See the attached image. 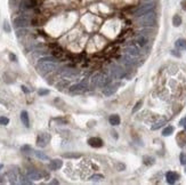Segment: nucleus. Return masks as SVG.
<instances>
[{
	"label": "nucleus",
	"instance_id": "nucleus-1",
	"mask_svg": "<svg viewBox=\"0 0 186 185\" xmlns=\"http://www.w3.org/2000/svg\"><path fill=\"white\" fill-rule=\"evenodd\" d=\"M111 82L110 78H106L103 73H96L92 78V85L94 87H104V86H108Z\"/></svg>",
	"mask_w": 186,
	"mask_h": 185
},
{
	"label": "nucleus",
	"instance_id": "nucleus-2",
	"mask_svg": "<svg viewBox=\"0 0 186 185\" xmlns=\"http://www.w3.org/2000/svg\"><path fill=\"white\" fill-rule=\"evenodd\" d=\"M57 67V62H49V61H39L38 63V69L39 71L46 73V72H52L56 70Z\"/></svg>",
	"mask_w": 186,
	"mask_h": 185
},
{
	"label": "nucleus",
	"instance_id": "nucleus-3",
	"mask_svg": "<svg viewBox=\"0 0 186 185\" xmlns=\"http://www.w3.org/2000/svg\"><path fill=\"white\" fill-rule=\"evenodd\" d=\"M87 88H88V85H87V79H85V80H82L80 83L73 85V86L70 88V92H73V94H78V92H85Z\"/></svg>",
	"mask_w": 186,
	"mask_h": 185
},
{
	"label": "nucleus",
	"instance_id": "nucleus-4",
	"mask_svg": "<svg viewBox=\"0 0 186 185\" xmlns=\"http://www.w3.org/2000/svg\"><path fill=\"white\" fill-rule=\"evenodd\" d=\"M111 74H112V78L114 79H120L122 78L124 74H126V71L123 67H121L119 65H114L111 69Z\"/></svg>",
	"mask_w": 186,
	"mask_h": 185
},
{
	"label": "nucleus",
	"instance_id": "nucleus-5",
	"mask_svg": "<svg viewBox=\"0 0 186 185\" xmlns=\"http://www.w3.org/2000/svg\"><path fill=\"white\" fill-rule=\"evenodd\" d=\"M49 141H50L49 134H46V132L40 134L39 136H38V138H37V145L39 146V147H45L49 143Z\"/></svg>",
	"mask_w": 186,
	"mask_h": 185
},
{
	"label": "nucleus",
	"instance_id": "nucleus-6",
	"mask_svg": "<svg viewBox=\"0 0 186 185\" xmlns=\"http://www.w3.org/2000/svg\"><path fill=\"white\" fill-rule=\"evenodd\" d=\"M155 22V17L153 14H147L146 16H144L141 21H139V24L142 25H153Z\"/></svg>",
	"mask_w": 186,
	"mask_h": 185
},
{
	"label": "nucleus",
	"instance_id": "nucleus-7",
	"mask_svg": "<svg viewBox=\"0 0 186 185\" xmlns=\"http://www.w3.org/2000/svg\"><path fill=\"white\" fill-rule=\"evenodd\" d=\"M14 25L16 27H25L29 25V20L25 17H17L14 20Z\"/></svg>",
	"mask_w": 186,
	"mask_h": 185
},
{
	"label": "nucleus",
	"instance_id": "nucleus-8",
	"mask_svg": "<svg viewBox=\"0 0 186 185\" xmlns=\"http://www.w3.org/2000/svg\"><path fill=\"white\" fill-rule=\"evenodd\" d=\"M179 178V176H178V174L177 172H168L166 174V179H167V182L169 183V184H175L176 183V181Z\"/></svg>",
	"mask_w": 186,
	"mask_h": 185
},
{
	"label": "nucleus",
	"instance_id": "nucleus-9",
	"mask_svg": "<svg viewBox=\"0 0 186 185\" xmlns=\"http://www.w3.org/2000/svg\"><path fill=\"white\" fill-rule=\"evenodd\" d=\"M88 144L93 147H102L103 146V141L99 137H90L88 139Z\"/></svg>",
	"mask_w": 186,
	"mask_h": 185
},
{
	"label": "nucleus",
	"instance_id": "nucleus-10",
	"mask_svg": "<svg viewBox=\"0 0 186 185\" xmlns=\"http://www.w3.org/2000/svg\"><path fill=\"white\" fill-rule=\"evenodd\" d=\"M63 166V161L59 159H54L49 163V169L50 170H58L61 167Z\"/></svg>",
	"mask_w": 186,
	"mask_h": 185
},
{
	"label": "nucleus",
	"instance_id": "nucleus-11",
	"mask_svg": "<svg viewBox=\"0 0 186 185\" xmlns=\"http://www.w3.org/2000/svg\"><path fill=\"white\" fill-rule=\"evenodd\" d=\"M27 176L30 179H32V181H39L40 178H41V174L39 172H37V170H33V169L27 170Z\"/></svg>",
	"mask_w": 186,
	"mask_h": 185
},
{
	"label": "nucleus",
	"instance_id": "nucleus-12",
	"mask_svg": "<svg viewBox=\"0 0 186 185\" xmlns=\"http://www.w3.org/2000/svg\"><path fill=\"white\" fill-rule=\"evenodd\" d=\"M137 43L141 46V47H144V46H146L147 42H148V38L146 37V34H144V33H141L138 37H137Z\"/></svg>",
	"mask_w": 186,
	"mask_h": 185
},
{
	"label": "nucleus",
	"instance_id": "nucleus-13",
	"mask_svg": "<svg viewBox=\"0 0 186 185\" xmlns=\"http://www.w3.org/2000/svg\"><path fill=\"white\" fill-rule=\"evenodd\" d=\"M126 54H128V55H130V56H134V57H137V56L139 55V50H138V48L135 47V46H129V47L126 48Z\"/></svg>",
	"mask_w": 186,
	"mask_h": 185
},
{
	"label": "nucleus",
	"instance_id": "nucleus-14",
	"mask_svg": "<svg viewBox=\"0 0 186 185\" xmlns=\"http://www.w3.org/2000/svg\"><path fill=\"white\" fill-rule=\"evenodd\" d=\"M21 121H22V123L29 128L30 127V121H29V114H27V111H22L21 112Z\"/></svg>",
	"mask_w": 186,
	"mask_h": 185
},
{
	"label": "nucleus",
	"instance_id": "nucleus-15",
	"mask_svg": "<svg viewBox=\"0 0 186 185\" xmlns=\"http://www.w3.org/2000/svg\"><path fill=\"white\" fill-rule=\"evenodd\" d=\"M62 74L64 77H67V78H73V77H76L78 74V72L74 71V70H72V69H64L62 71Z\"/></svg>",
	"mask_w": 186,
	"mask_h": 185
},
{
	"label": "nucleus",
	"instance_id": "nucleus-16",
	"mask_svg": "<svg viewBox=\"0 0 186 185\" xmlns=\"http://www.w3.org/2000/svg\"><path fill=\"white\" fill-rule=\"evenodd\" d=\"M176 47L179 50H186V40L185 39H178L176 41Z\"/></svg>",
	"mask_w": 186,
	"mask_h": 185
},
{
	"label": "nucleus",
	"instance_id": "nucleus-17",
	"mask_svg": "<svg viewBox=\"0 0 186 185\" xmlns=\"http://www.w3.org/2000/svg\"><path fill=\"white\" fill-rule=\"evenodd\" d=\"M108 121H110V123H111L112 126H118V125H120V117L118 114H112V116L110 117Z\"/></svg>",
	"mask_w": 186,
	"mask_h": 185
},
{
	"label": "nucleus",
	"instance_id": "nucleus-18",
	"mask_svg": "<svg viewBox=\"0 0 186 185\" xmlns=\"http://www.w3.org/2000/svg\"><path fill=\"white\" fill-rule=\"evenodd\" d=\"M8 178H9V181H10V183L12 184H15V183H17V181L16 179H18V177H17V175H16V172H14V170H10V172H8Z\"/></svg>",
	"mask_w": 186,
	"mask_h": 185
},
{
	"label": "nucleus",
	"instance_id": "nucleus-19",
	"mask_svg": "<svg viewBox=\"0 0 186 185\" xmlns=\"http://www.w3.org/2000/svg\"><path fill=\"white\" fill-rule=\"evenodd\" d=\"M143 162L146 166H152V165H154L155 159L153 158V157H150V156H145V157H143Z\"/></svg>",
	"mask_w": 186,
	"mask_h": 185
},
{
	"label": "nucleus",
	"instance_id": "nucleus-20",
	"mask_svg": "<svg viewBox=\"0 0 186 185\" xmlns=\"http://www.w3.org/2000/svg\"><path fill=\"white\" fill-rule=\"evenodd\" d=\"M117 90V86H107L106 89H104V95L106 96H111L112 94H114Z\"/></svg>",
	"mask_w": 186,
	"mask_h": 185
},
{
	"label": "nucleus",
	"instance_id": "nucleus-21",
	"mask_svg": "<svg viewBox=\"0 0 186 185\" xmlns=\"http://www.w3.org/2000/svg\"><path fill=\"white\" fill-rule=\"evenodd\" d=\"M167 122V120L166 119H161L160 121H158V122H155L153 126H152V130H157V129H159V128H161L164 123Z\"/></svg>",
	"mask_w": 186,
	"mask_h": 185
},
{
	"label": "nucleus",
	"instance_id": "nucleus-22",
	"mask_svg": "<svg viewBox=\"0 0 186 185\" xmlns=\"http://www.w3.org/2000/svg\"><path fill=\"white\" fill-rule=\"evenodd\" d=\"M173 130H175V129H173V126H167V127L163 129L162 135H163V136H170V135L173 132Z\"/></svg>",
	"mask_w": 186,
	"mask_h": 185
},
{
	"label": "nucleus",
	"instance_id": "nucleus-23",
	"mask_svg": "<svg viewBox=\"0 0 186 185\" xmlns=\"http://www.w3.org/2000/svg\"><path fill=\"white\" fill-rule=\"evenodd\" d=\"M173 27H179L180 24H182V17L179 16V15H175L173 17Z\"/></svg>",
	"mask_w": 186,
	"mask_h": 185
},
{
	"label": "nucleus",
	"instance_id": "nucleus-24",
	"mask_svg": "<svg viewBox=\"0 0 186 185\" xmlns=\"http://www.w3.org/2000/svg\"><path fill=\"white\" fill-rule=\"evenodd\" d=\"M34 154H36V157L40 160H48V157L43 153V152H40V151H34Z\"/></svg>",
	"mask_w": 186,
	"mask_h": 185
},
{
	"label": "nucleus",
	"instance_id": "nucleus-25",
	"mask_svg": "<svg viewBox=\"0 0 186 185\" xmlns=\"http://www.w3.org/2000/svg\"><path fill=\"white\" fill-rule=\"evenodd\" d=\"M63 157L64 158H80L81 154H79V153H65V154H63Z\"/></svg>",
	"mask_w": 186,
	"mask_h": 185
},
{
	"label": "nucleus",
	"instance_id": "nucleus-26",
	"mask_svg": "<svg viewBox=\"0 0 186 185\" xmlns=\"http://www.w3.org/2000/svg\"><path fill=\"white\" fill-rule=\"evenodd\" d=\"M143 105V101H138L137 103H136V105H135V107L133 109V113H136L139 109H141V106Z\"/></svg>",
	"mask_w": 186,
	"mask_h": 185
},
{
	"label": "nucleus",
	"instance_id": "nucleus-27",
	"mask_svg": "<svg viewBox=\"0 0 186 185\" xmlns=\"http://www.w3.org/2000/svg\"><path fill=\"white\" fill-rule=\"evenodd\" d=\"M8 123H9V119H8L7 117H0V125L6 126V125H8Z\"/></svg>",
	"mask_w": 186,
	"mask_h": 185
},
{
	"label": "nucleus",
	"instance_id": "nucleus-28",
	"mask_svg": "<svg viewBox=\"0 0 186 185\" xmlns=\"http://www.w3.org/2000/svg\"><path fill=\"white\" fill-rule=\"evenodd\" d=\"M101 179H103L102 175H94L90 177V181H93V182H97V181H101Z\"/></svg>",
	"mask_w": 186,
	"mask_h": 185
},
{
	"label": "nucleus",
	"instance_id": "nucleus-29",
	"mask_svg": "<svg viewBox=\"0 0 186 185\" xmlns=\"http://www.w3.org/2000/svg\"><path fill=\"white\" fill-rule=\"evenodd\" d=\"M179 161H180V163L182 165H186V154L185 153H180V156H179Z\"/></svg>",
	"mask_w": 186,
	"mask_h": 185
},
{
	"label": "nucleus",
	"instance_id": "nucleus-30",
	"mask_svg": "<svg viewBox=\"0 0 186 185\" xmlns=\"http://www.w3.org/2000/svg\"><path fill=\"white\" fill-rule=\"evenodd\" d=\"M21 183L22 184H32V182H31V179L29 177H22L21 178Z\"/></svg>",
	"mask_w": 186,
	"mask_h": 185
},
{
	"label": "nucleus",
	"instance_id": "nucleus-31",
	"mask_svg": "<svg viewBox=\"0 0 186 185\" xmlns=\"http://www.w3.org/2000/svg\"><path fill=\"white\" fill-rule=\"evenodd\" d=\"M40 96H45V95H48L49 94V90H47V89H40L39 92H38Z\"/></svg>",
	"mask_w": 186,
	"mask_h": 185
},
{
	"label": "nucleus",
	"instance_id": "nucleus-32",
	"mask_svg": "<svg viewBox=\"0 0 186 185\" xmlns=\"http://www.w3.org/2000/svg\"><path fill=\"white\" fill-rule=\"evenodd\" d=\"M3 29H5V31H6V32H8V33L10 32V27H9L8 22H5V23H3Z\"/></svg>",
	"mask_w": 186,
	"mask_h": 185
},
{
	"label": "nucleus",
	"instance_id": "nucleus-33",
	"mask_svg": "<svg viewBox=\"0 0 186 185\" xmlns=\"http://www.w3.org/2000/svg\"><path fill=\"white\" fill-rule=\"evenodd\" d=\"M21 150L23 151V152H25V151H31V147L29 145H24V146H22L21 147Z\"/></svg>",
	"mask_w": 186,
	"mask_h": 185
},
{
	"label": "nucleus",
	"instance_id": "nucleus-34",
	"mask_svg": "<svg viewBox=\"0 0 186 185\" xmlns=\"http://www.w3.org/2000/svg\"><path fill=\"white\" fill-rule=\"evenodd\" d=\"M9 58H10V61H13V62H16V61H17V57H16V55H14V54H9Z\"/></svg>",
	"mask_w": 186,
	"mask_h": 185
},
{
	"label": "nucleus",
	"instance_id": "nucleus-35",
	"mask_svg": "<svg viewBox=\"0 0 186 185\" xmlns=\"http://www.w3.org/2000/svg\"><path fill=\"white\" fill-rule=\"evenodd\" d=\"M185 123H186V117L185 118H183V119L179 121V125H180V126H184Z\"/></svg>",
	"mask_w": 186,
	"mask_h": 185
},
{
	"label": "nucleus",
	"instance_id": "nucleus-36",
	"mask_svg": "<svg viewBox=\"0 0 186 185\" xmlns=\"http://www.w3.org/2000/svg\"><path fill=\"white\" fill-rule=\"evenodd\" d=\"M171 54L175 55V56H177V57H180V54L177 53V50H171Z\"/></svg>",
	"mask_w": 186,
	"mask_h": 185
},
{
	"label": "nucleus",
	"instance_id": "nucleus-37",
	"mask_svg": "<svg viewBox=\"0 0 186 185\" xmlns=\"http://www.w3.org/2000/svg\"><path fill=\"white\" fill-rule=\"evenodd\" d=\"M182 7H183L184 11H186V0H184V1L182 2Z\"/></svg>",
	"mask_w": 186,
	"mask_h": 185
},
{
	"label": "nucleus",
	"instance_id": "nucleus-38",
	"mask_svg": "<svg viewBox=\"0 0 186 185\" xmlns=\"http://www.w3.org/2000/svg\"><path fill=\"white\" fill-rule=\"evenodd\" d=\"M22 89H23V92H29V89H27V87H25V86H22Z\"/></svg>",
	"mask_w": 186,
	"mask_h": 185
},
{
	"label": "nucleus",
	"instance_id": "nucleus-39",
	"mask_svg": "<svg viewBox=\"0 0 186 185\" xmlns=\"http://www.w3.org/2000/svg\"><path fill=\"white\" fill-rule=\"evenodd\" d=\"M52 184H58V182H57V181H53Z\"/></svg>",
	"mask_w": 186,
	"mask_h": 185
},
{
	"label": "nucleus",
	"instance_id": "nucleus-40",
	"mask_svg": "<svg viewBox=\"0 0 186 185\" xmlns=\"http://www.w3.org/2000/svg\"><path fill=\"white\" fill-rule=\"evenodd\" d=\"M2 167H3V166H2V165H1V163H0V170H1V169H2Z\"/></svg>",
	"mask_w": 186,
	"mask_h": 185
},
{
	"label": "nucleus",
	"instance_id": "nucleus-41",
	"mask_svg": "<svg viewBox=\"0 0 186 185\" xmlns=\"http://www.w3.org/2000/svg\"><path fill=\"white\" fill-rule=\"evenodd\" d=\"M185 172H186V167H185Z\"/></svg>",
	"mask_w": 186,
	"mask_h": 185
}]
</instances>
